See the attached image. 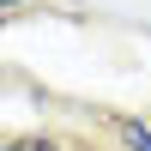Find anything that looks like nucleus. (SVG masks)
<instances>
[{
    "mask_svg": "<svg viewBox=\"0 0 151 151\" xmlns=\"http://www.w3.org/2000/svg\"><path fill=\"white\" fill-rule=\"evenodd\" d=\"M121 139H127L133 151H151V127H139V121H121Z\"/></svg>",
    "mask_w": 151,
    "mask_h": 151,
    "instance_id": "obj_1",
    "label": "nucleus"
},
{
    "mask_svg": "<svg viewBox=\"0 0 151 151\" xmlns=\"http://www.w3.org/2000/svg\"><path fill=\"white\" fill-rule=\"evenodd\" d=\"M0 6H18V0H0Z\"/></svg>",
    "mask_w": 151,
    "mask_h": 151,
    "instance_id": "obj_3",
    "label": "nucleus"
},
{
    "mask_svg": "<svg viewBox=\"0 0 151 151\" xmlns=\"http://www.w3.org/2000/svg\"><path fill=\"white\" fill-rule=\"evenodd\" d=\"M0 30H6V18H0Z\"/></svg>",
    "mask_w": 151,
    "mask_h": 151,
    "instance_id": "obj_4",
    "label": "nucleus"
},
{
    "mask_svg": "<svg viewBox=\"0 0 151 151\" xmlns=\"http://www.w3.org/2000/svg\"><path fill=\"white\" fill-rule=\"evenodd\" d=\"M0 151H55V145H48V139H6Z\"/></svg>",
    "mask_w": 151,
    "mask_h": 151,
    "instance_id": "obj_2",
    "label": "nucleus"
}]
</instances>
